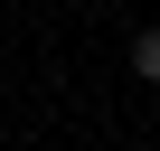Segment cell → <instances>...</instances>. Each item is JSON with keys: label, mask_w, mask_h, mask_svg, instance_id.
<instances>
[{"label": "cell", "mask_w": 160, "mask_h": 151, "mask_svg": "<svg viewBox=\"0 0 160 151\" xmlns=\"http://www.w3.org/2000/svg\"><path fill=\"white\" fill-rule=\"evenodd\" d=\"M132 76H141V85H160V29H141V38H132Z\"/></svg>", "instance_id": "1"}]
</instances>
